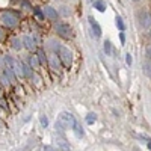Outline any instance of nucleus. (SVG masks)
Masks as SVG:
<instances>
[{
	"label": "nucleus",
	"instance_id": "1",
	"mask_svg": "<svg viewBox=\"0 0 151 151\" xmlns=\"http://www.w3.org/2000/svg\"><path fill=\"white\" fill-rule=\"evenodd\" d=\"M0 23L9 29H14L18 26V17L12 11H2L0 12Z\"/></svg>",
	"mask_w": 151,
	"mask_h": 151
},
{
	"label": "nucleus",
	"instance_id": "2",
	"mask_svg": "<svg viewBox=\"0 0 151 151\" xmlns=\"http://www.w3.org/2000/svg\"><path fill=\"white\" fill-rule=\"evenodd\" d=\"M56 122L59 125H62L64 129H73V125L76 122V118H74L73 113H70V112H62L60 115L58 116V121Z\"/></svg>",
	"mask_w": 151,
	"mask_h": 151
},
{
	"label": "nucleus",
	"instance_id": "3",
	"mask_svg": "<svg viewBox=\"0 0 151 151\" xmlns=\"http://www.w3.org/2000/svg\"><path fill=\"white\" fill-rule=\"evenodd\" d=\"M59 59H60V62L67 68H70L71 64H73V53H71V50L68 47H65V45H60V48H59Z\"/></svg>",
	"mask_w": 151,
	"mask_h": 151
},
{
	"label": "nucleus",
	"instance_id": "4",
	"mask_svg": "<svg viewBox=\"0 0 151 151\" xmlns=\"http://www.w3.org/2000/svg\"><path fill=\"white\" fill-rule=\"evenodd\" d=\"M56 33L62 38H65V40H70V38H73V27L70 26L68 23H56Z\"/></svg>",
	"mask_w": 151,
	"mask_h": 151
},
{
	"label": "nucleus",
	"instance_id": "5",
	"mask_svg": "<svg viewBox=\"0 0 151 151\" xmlns=\"http://www.w3.org/2000/svg\"><path fill=\"white\" fill-rule=\"evenodd\" d=\"M137 21L142 29H150L151 27V14L147 9H142L137 12Z\"/></svg>",
	"mask_w": 151,
	"mask_h": 151
},
{
	"label": "nucleus",
	"instance_id": "6",
	"mask_svg": "<svg viewBox=\"0 0 151 151\" xmlns=\"http://www.w3.org/2000/svg\"><path fill=\"white\" fill-rule=\"evenodd\" d=\"M88 21H89V27H91L92 36L95 38V40H98V38L101 36V27H100L98 21H97V20H95L92 15H89V17H88Z\"/></svg>",
	"mask_w": 151,
	"mask_h": 151
},
{
	"label": "nucleus",
	"instance_id": "7",
	"mask_svg": "<svg viewBox=\"0 0 151 151\" xmlns=\"http://www.w3.org/2000/svg\"><path fill=\"white\" fill-rule=\"evenodd\" d=\"M42 12H44V15L48 18V20H52V21H56L58 18H59V11L58 9H55L53 6H44V9H42Z\"/></svg>",
	"mask_w": 151,
	"mask_h": 151
},
{
	"label": "nucleus",
	"instance_id": "8",
	"mask_svg": "<svg viewBox=\"0 0 151 151\" xmlns=\"http://www.w3.org/2000/svg\"><path fill=\"white\" fill-rule=\"evenodd\" d=\"M23 44L26 45V48L30 50V52H35L36 50V41H35V38L30 36V35H23Z\"/></svg>",
	"mask_w": 151,
	"mask_h": 151
},
{
	"label": "nucleus",
	"instance_id": "9",
	"mask_svg": "<svg viewBox=\"0 0 151 151\" xmlns=\"http://www.w3.org/2000/svg\"><path fill=\"white\" fill-rule=\"evenodd\" d=\"M48 64H50V67H52V70L58 71L59 67H60V59H59V56H56V53L50 55V58H48Z\"/></svg>",
	"mask_w": 151,
	"mask_h": 151
},
{
	"label": "nucleus",
	"instance_id": "10",
	"mask_svg": "<svg viewBox=\"0 0 151 151\" xmlns=\"http://www.w3.org/2000/svg\"><path fill=\"white\" fill-rule=\"evenodd\" d=\"M94 8L97 11H100V12H104L106 8H107V5H106L104 0H95V2H94Z\"/></svg>",
	"mask_w": 151,
	"mask_h": 151
},
{
	"label": "nucleus",
	"instance_id": "11",
	"mask_svg": "<svg viewBox=\"0 0 151 151\" xmlns=\"http://www.w3.org/2000/svg\"><path fill=\"white\" fill-rule=\"evenodd\" d=\"M73 130H74V133H76V136H77V137H82L83 136V129H82V125H80V122L77 119H76V122L73 125Z\"/></svg>",
	"mask_w": 151,
	"mask_h": 151
},
{
	"label": "nucleus",
	"instance_id": "12",
	"mask_svg": "<svg viewBox=\"0 0 151 151\" xmlns=\"http://www.w3.org/2000/svg\"><path fill=\"white\" fill-rule=\"evenodd\" d=\"M11 42H12V47H14L15 50H21V47L24 45L23 44V38H12Z\"/></svg>",
	"mask_w": 151,
	"mask_h": 151
},
{
	"label": "nucleus",
	"instance_id": "13",
	"mask_svg": "<svg viewBox=\"0 0 151 151\" xmlns=\"http://www.w3.org/2000/svg\"><path fill=\"white\" fill-rule=\"evenodd\" d=\"M104 53L107 56H112V53H113V45H112L110 40H106L104 41Z\"/></svg>",
	"mask_w": 151,
	"mask_h": 151
},
{
	"label": "nucleus",
	"instance_id": "14",
	"mask_svg": "<svg viewBox=\"0 0 151 151\" xmlns=\"http://www.w3.org/2000/svg\"><path fill=\"white\" fill-rule=\"evenodd\" d=\"M115 21H116V27L122 32L124 29H125V24H124V21H122V18L119 17V15H116V18H115Z\"/></svg>",
	"mask_w": 151,
	"mask_h": 151
},
{
	"label": "nucleus",
	"instance_id": "15",
	"mask_svg": "<svg viewBox=\"0 0 151 151\" xmlns=\"http://www.w3.org/2000/svg\"><path fill=\"white\" fill-rule=\"evenodd\" d=\"M95 119H97L95 113H88V115H86V122L89 124V125H92V124L95 122Z\"/></svg>",
	"mask_w": 151,
	"mask_h": 151
},
{
	"label": "nucleus",
	"instance_id": "16",
	"mask_svg": "<svg viewBox=\"0 0 151 151\" xmlns=\"http://www.w3.org/2000/svg\"><path fill=\"white\" fill-rule=\"evenodd\" d=\"M144 71L148 77H151V62H145L144 64Z\"/></svg>",
	"mask_w": 151,
	"mask_h": 151
},
{
	"label": "nucleus",
	"instance_id": "17",
	"mask_svg": "<svg viewBox=\"0 0 151 151\" xmlns=\"http://www.w3.org/2000/svg\"><path fill=\"white\" fill-rule=\"evenodd\" d=\"M125 62H127V65H129V67H132V64H133V59H132V55H130V53L125 55Z\"/></svg>",
	"mask_w": 151,
	"mask_h": 151
},
{
	"label": "nucleus",
	"instance_id": "18",
	"mask_svg": "<svg viewBox=\"0 0 151 151\" xmlns=\"http://www.w3.org/2000/svg\"><path fill=\"white\" fill-rule=\"evenodd\" d=\"M41 124H42V127H47V125H48V119H47L45 115L41 116Z\"/></svg>",
	"mask_w": 151,
	"mask_h": 151
},
{
	"label": "nucleus",
	"instance_id": "19",
	"mask_svg": "<svg viewBox=\"0 0 151 151\" xmlns=\"http://www.w3.org/2000/svg\"><path fill=\"white\" fill-rule=\"evenodd\" d=\"M60 9H62V11H60V14H64V15H68V14H70V12H68V8H67V6H62Z\"/></svg>",
	"mask_w": 151,
	"mask_h": 151
},
{
	"label": "nucleus",
	"instance_id": "20",
	"mask_svg": "<svg viewBox=\"0 0 151 151\" xmlns=\"http://www.w3.org/2000/svg\"><path fill=\"white\" fill-rule=\"evenodd\" d=\"M147 58H148V59L151 60V45H150V47L147 48Z\"/></svg>",
	"mask_w": 151,
	"mask_h": 151
},
{
	"label": "nucleus",
	"instance_id": "21",
	"mask_svg": "<svg viewBox=\"0 0 151 151\" xmlns=\"http://www.w3.org/2000/svg\"><path fill=\"white\" fill-rule=\"evenodd\" d=\"M44 151H55V148L50 147V145H45V147H44Z\"/></svg>",
	"mask_w": 151,
	"mask_h": 151
},
{
	"label": "nucleus",
	"instance_id": "22",
	"mask_svg": "<svg viewBox=\"0 0 151 151\" xmlns=\"http://www.w3.org/2000/svg\"><path fill=\"white\" fill-rule=\"evenodd\" d=\"M30 64H32V65H38V60H36L35 58H30Z\"/></svg>",
	"mask_w": 151,
	"mask_h": 151
},
{
	"label": "nucleus",
	"instance_id": "23",
	"mask_svg": "<svg viewBox=\"0 0 151 151\" xmlns=\"http://www.w3.org/2000/svg\"><path fill=\"white\" fill-rule=\"evenodd\" d=\"M119 38H121V42L124 44V41H125V36H124V32H121V33H119Z\"/></svg>",
	"mask_w": 151,
	"mask_h": 151
},
{
	"label": "nucleus",
	"instance_id": "24",
	"mask_svg": "<svg viewBox=\"0 0 151 151\" xmlns=\"http://www.w3.org/2000/svg\"><path fill=\"white\" fill-rule=\"evenodd\" d=\"M3 36H5V33H3V29L0 27V40H3Z\"/></svg>",
	"mask_w": 151,
	"mask_h": 151
},
{
	"label": "nucleus",
	"instance_id": "25",
	"mask_svg": "<svg viewBox=\"0 0 151 151\" xmlns=\"http://www.w3.org/2000/svg\"><path fill=\"white\" fill-rule=\"evenodd\" d=\"M0 129H3V124L2 122H0Z\"/></svg>",
	"mask_w": 151,
	"mask_h": 151
},
{
	"label": "nucleus",
	"instance_id": "26",
	"mask_svg": "<svg viewBox=\"0 0 151 151\" xmlns=\"http://www.w3.org/2000/svg\"><path fill=\"white\" fill-rule=\"evenodd\" d=\"M148 148H150V150H151V142H150V144H148Z\"/></svg>",
	"mask_w": 151,
	"mask_h": 151
},
{
	"label": "nucleus",
	"instance_id": "27",
	"mask_svg": "<svg viewBox=\"0 0 151 151\" xmlns=\"http://www.w3.org/2000/svg\"><path fill=\"white\" fill-rule=\"evenodd\" d=\"M133 2H139V0H133Z\"/></svg>",
	"mask_w": 151,
	"mask_h": 151
},
{
	"label": "nucleus",
	"instance_id": "28",
	"mask_svg": "<svg viewBox=\"0 0 151 151\" xmlns=\"http://www.w3.org/2000/svg\"><path fill=\"white\" fill-rule=\"evenodd\" d=\"M0 94H2V91H0Z\"/></svg>",
	"mask_w": 151,
	"mask_h": 151
}]
</instances>
